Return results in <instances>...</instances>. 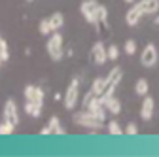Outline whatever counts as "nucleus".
<instances>
[{
    "mask_svg": "<svg viewBox=\"0 0 159 157\" xmlns=\"http://www.w3.org/2000/svg\"><path fill=\"white\" fill-rule=\"evenodd\" d=\"M63 44H65V42H63V34L59 32V30H53L51 36H49V40H48V44H46L48 53H49V57H51V61L59 63V61L63 59V55H65Z\"/></svg>",
    "mask_w": 159,
    "mask_h": 157,
    "instance_id": "f257e3e1",
    "label": "nucleus"
},
{
    "mask_svg": "<svg viewBox=\"0 0 159 157\" xmlns=\"http://www.w3.org/2000/svg\"><path fill=\"white\" fill-rule=\"evenodd\" d=\"M98 6L101 4L97 0H84L82 6H80V11L85 17V21L89 25H95V27H98Z\"/></svg>",
    "mask_w": 159,
    "mask_h": 157,
    "instance_id": "f03ea898",
    "label": "nucleus"
},
{
    "mask_svg": "<svg viewBox=\"0 0 159 157\" xmlns=\"http://www.w3.org/2000/svg\"><path fill=\"white\" fill-rule=\"evenodd\" d=\"M78 95H80V78H72L68 83V89L65 91V108L74 110L78 104Z\"/></svg>",
    "mask_w": 159,
    "mask_h": 157,
    "instance_id": "7ed1b4c3",
    "label": "nucleus"
},
{
    "mask_svg": "<svg viewBox=\"0 0 159 157\" xmlns=\"http://www.w3.org/2000/svg\"><path fill=\"white\" fill-rule=\"evenodd\" d=\"M74 123L82 125V127H87V129H91V131H97L98 127H101L102 121L95 119V117H93L87 110H82V112H76V114H74Z\"/></svg>",
    "mask_w": 159,
    "mask_h": 157,
    "instance_id": "20e7f679",
    "label": "nucleus"
},
{
    "mask_svg": "<svg viewBox=\"0 0 159 157\" xmlns=\"http://www.w3.org/2000/svg\"><path fill=\"white\" fill-rule=\"evenodd\" d=\"M157 59H159V53H157V47H155L153 44H148V46L142 49V53H140V63H142V66H146V68L155 66V65H157Z\"/></svg>",
    "mask_w": 159,
    "mask_h": 157,
    "instance_id": "39448f33",
    "label": "nucleus"
},
{
    "mask_svg": "<svg viewBox=\"0 0 159 157\" xmlns=\"http://www.w3.org/2000/svg\"><path fill=\"white\" fill-rule=\"evenodd\" d=\"M4 121H10L11 125L19 123V112H17V106H15L13 99H8L6 104H4Z\"/></svg>",
    "mask_w": 159,
    "mask_h": 157,
    "instance_id": "423d86ee",
    "label": "nucleus"
},
{
    "mask_svg": "<svg viewBox=\"0 0 159 157\" xmlns=\"http://www.w3.org/2000/svg\"><path fill=\"white\" fill-rule=\"evenodd\" d=\"M91 59H93L97 65H104L108 61V51L104 49V44L102 42H95V46L91 49Z\"/></svg>",
    "mask_w": 159,
    "mask_h": 157,
    "instance_id": "0eeeda50",
    "label": "nucleus"
},
{
    "mask_svg": "<svg viewBox=\"0 0 159 157\" xmlns=\"http://www.w3.org/2000/svg\"><path fill=\"white\" fill-rule=\"evenodd\" d=\"M144 15V11H142V8H140V4H134V6H131L129 8V11L125 13V23L129 25V27H134L138 21H140V17Z\"/></svg>",
    "mask_w": 159,
    "mask_h": 157,
    "instance_id": "6e6552de",
    "label": "nucleus"
},
{
    "mask_svg": "<svg viewBox=\"0 0 159 157\" xmlns=\"http://www.w3.org/2000/svg\"><path fill=\"white\" fill-rule=\"evenodd\" d=\"M153 108H155V101H153V96L146 95L144 96V101H142V108H140V117L144 121H150L152 119V115H153Z\"/></svg>",
    "mask_w": 159,
    "mask_h": 157,
    "instance_id": "1a4fd4ad",
    "label": "nucleus"
},
{
    "mask_svg": "<svg viewBox=\"0 0 159 157\" xmlns=\"http://www.w3.org/2000/svg\"><path fill=\"white\" fill-rule=\"evenodd\" d=\"M25 99L44 104V91L40 89L38 85H27V87H25Z\"/></svg>",
    "mask_w": 159,
    "mask_h": 157,
    "instance_id": "9d476101",
    "label": "nucleus"
},
{
    "mask_svg": "<svg viewBox=\"0 0 159 157\" xmlns=\"http://www.w3.org/2000/svg\"><path fill=\"white\" fill-rule=\"evenodd\" d=\"M106 85H108V76H106V78H104V76L95 78V82H93V85H91V91H93L97 96H101V95L104 93Z\"/></svg>",
    "mask_w": 159,
    "mask_h": 157,
    "instance_id": "9b49d317",
    "label": "nucleus"
},
{
    "mask_svg": "<svg viewBox=\"0 0 159 157\" xmlns=\"http://www.w3.org/2000/svg\"><path fill=\"white\" fill-rule=\"evenodd\" d=\"M138 4H140L144 15H150V13H157L159 11V0H140Z\"/></svg>",
    "mask_w": 159,
    "mask_h": 157,
    "instance_id": "f8f14e48",
    "label": "nucleus"
},
{
    "mask_svg": "<svg viewBox=\"0 0 159 157\" xmlns=\"http://www.w3.org/2000/svg\"><path fill=\"white\" fill-rule=\"evenodd\" d=\"M42 106H44V104H40V102L27 101V102H25V112H27V115H30V117H40V114H42Z\"/></svg>",
    "mask_w": 159,
    "mask_h": 157,
    "instance_id": "ddd939ff",
    "label": "nucleus"
},
{
    "mask_svg": "<svg viewBox=\"0 0 159 157\" xmlns=\"http://www.w3.org/2000/svg\"><path fill=\"white\" fill-rule=\"evenodd\" d=\"M134 93H136L138 96H146V95L150 93V83L144 80V78H140V80L134 83Z\"/></svg>",
    "mask_w": 159,
    "mask_h": 157,
    "instance_id": "4468645a",
    "label": "nucleus"
},
{
    "mask_svg": "<svg viewBox=\"0 0 159 157\" xmlns=\"http://www.w3.org/2000/svg\"><path fill=\"white\" fill-rule=\"evenodd\" d=\"M104 108H108V112L114 114V115H117L119 112H121V104H119V101L116 99V96H110V99L104 102Z\"/></svg>",
    "mask_w": 159,
    "mask_h": 157,
    "instance_id": "2eb2a0df",
    "label": "nucleus"
},
{
    "mask_svg": "<svg viewBox=\"0 0 159 157\" xmlns=\"http://www.w3.org/2000/svg\"><path fill=\"white\" fill-rule=\"evenodd\" d=\"M48 125L53 129V134H65V132H66V131L63 129V125H61V121H59V117H57V115H51V117H49Z\"/></svg>",
    "mask_w": 159,
    "mask_h": 157,
    "instance_id": "dca6fc26",
    "label": "nucleus"
},
{
    "mask_svg": "<svg viewBox=\"0 0 159 157\" xmlns=\"http://www.w3.org/2000/svg\"><path fill=\"white\" fill-rule=\"evenodd\" d=\"M49 23H51V29L53 30H59L63 25H65V17H63V13H53L51 17H49Z\"/></svg>",
    "mask_w": 159,
    "mask_h": 157,
    "instance_id": "f3484780",
    "label": "nucleus"
},
{
    "mask_svg": "<svg viewBox=\"0 0 159 157\" xmlns=\"http://www.w3.org/2000/svg\"><path fill=\"white\" fill-rule=\"evenodd\" d=\"M101 25L108 27V8L106 6H98V27L97 29H101Z\"/></svg>",
    "mask_w": 159,
    "mask_h": 157,
    "instance_id": "a211bd4d",
    "label": "nucleus"
},
{
    "mask_svg": "<svg viewBox=\"0 0 159 157\" xmlns=\"http://www.w3.org/2000/svg\"><path fill=\"white\" fill-rule=\"evenodd\" d=\"M121 76H123V72H121V68L119 66H116V68H112L110 70V74H108V82H112V83H119L121 82Z\"/></svg>",
    "mask_w": 159,
    "mask_h": 157,
    "instance_id": "6ab92c4d",
    "label": "nucleus"
},
{
    "mask_svg": "<svg viewBox=\"0 0 159 157\" xmlns=\"http://www.w3.org/2000/svg\"><path fill=\"white\" fill-rule=\"evenodd\" d=\"M38 30H40V34H44V36H48V34L53 32L51 23H49V17H48V19H42V21L38 23Z\"/></svg>",
    "mask_w": 159,
    "mask_h": 157,
    "instance_id": "aec40b11",
    "label": "nucleus"
},
{
    "mask_svg": "<svg viewBox=\"0 0 159 157\" xmlns=\"http://www.w3.org/2000/svg\"><path fill=\"white\" fill-rule=\"evenodd\" d=\"M108 132H110V134H114V136H119V134H123L125 131L121 129V125H119L116 119H112V121L108 123Z\"/></svg>",
    "mask_w": 159,
    "mask_h": 157,
    "instance_id": "412c9836",
    "label": "nucleus"
},
{
    "mask_svg": "<svg viewBox=\"0 0 159 157\" xmlns=\"http://www.w3.org/2000/svg\"><path fill=\"white\" fill-rule=\"evenodd\" d=\"M0 57H2V63H6L8 59H10V49H8V42L4 40H0Z\"/></svg>",
    "mask_w": 159,
    "mask_h": 157,
    "instance_id": "4be33fe9",
    "label": "nucleus"
},
{
    "mask_svg": "<svg viewBox=\"0 0 159 157\" xmlns=\"http://www.w3.org/2000/svg\"><path fill=\"white\" fill-rule=\"evenodd\" d=\"M123 49H125L127 55H134V51H136V42L133 40V38H129V40L123 44Z\"/></svg>",
    "mask_w": 159,
    "mask_h": 157,
    "instance_id": "5701e85b",
    "label": "nucleus"
},
{
    "mask_svg": "<svg viewBox=\"0 0 159 157\" xmlns=\"http://www.w3.org/2000/svg\"><path fill=\"white\" fill-rule=\"evenodd\" d=\"M15 129V125H11L10 121H4V123H0V134H11Z\"/></svg>",
    "mask_w": 159,
    "mask_h": 157,
    "instance_id": "b1692460",
    "label": "nucleus"
},
{
    "mask_svg": "<svg viewBox=\"0 0 159 157\" xmlns=\"http://www.w3.org/2000/svg\"><path fill=\"white\" fill-rule=\"evenodd\" d=\"M106 51H108V59H110V61H117V57H119L117 46H110V47H106Z\"/></svg>",
    "mask_w": 159,
    "mask_h": 157,
    "instance_id": "393cba45",
    "label": "nucleus"
},
{
    "mask_svg": "<svg viewBox=\"0 0 159 157\" xmlns=\"http://www.w3.org/2000/svg\"><path fill=\"white\" fill-rule=\"evenodd\" d=\"M125 134H129V136H134V134H138V127H136V123H134V121L127 123V127H125Z\"/></svg>",
    "mask_w": 159,
    "mask_h": 157,
    "instance_id": "a878e982",
    "label": "nucleus"
},
{
    "mask_svg": "<svg viewBox=\"0 0 159 157\" xmlns=\"http://www.w3.org/2000/svg\"><path fill=\"white\" fill-rule=\"evenodd\" d=\"M40 134H53V129H51L49 125H46L42 131H40Z\"/></svg>",
    "mask_w": 159,
    "mask_h": 157,
    "instance_id": "bb28decb",
    "label": "nucleus"
},
{
    "mask_svg": "<svg viewBox=\"0 0 159 157\" xmlns=\"http://www.w3.org/2000/svg\"><path fill=\"white\" fill-rule=\"evenodd\" d=\"M153 25H159V15L155 13V17H153Z\"/></svg>",
    "mask_w": 159,
    "mask_h": 157,
    "instance_id": "cd10ccee",
    "label": "nucleus"
},
{
    "mask_svg": "<svg viewBox=\"0 0 159 157\" xmlns=\"http://www.w3.org/2000/svg\"><path fill=\"white\" fill-rule=\"evenodd\" d=\"M125 2H129V4H133V2H134V0H125Z\"/></svg>",
    "mask_w": 159,
    "mask_h": 157,
    "instance_id": "c85d7f7f",
    "label": "nucleus"
},
{
    "mask_svg": "<svg viewBox=\"0 0 159 157\" xmlns=\"http://www.w3.org/2000/svg\"><path fill=\"white\" fill-rule=\"evenodd\" d=\"M27 2H32V0H27Z\"/></svg>",
    "mask_w": 159,
    "mask_h": 157,
    "instance_id": "c756f323",
    "label": "nucleus"
},
{
    "mask_svg": "<svg viewBox=\"0 0 159 157\" xmlns=\"http://www.w3.org/2000/svg\"><path fill=\"white\" fill-rule=\"evenodd\" d=\"M0 40H2V36H0Z\"/></svg>",
    "mask_w": 159,
    "mask_h": 157,
    "instance_id": "7c9ffc66",
    "label": "nucleus"
}]
</instances>
